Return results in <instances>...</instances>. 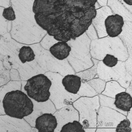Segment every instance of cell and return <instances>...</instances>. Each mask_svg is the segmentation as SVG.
<instances>
[{
    "mask_svg": "<svg viewBox=\"0 0 132 132\" xmlns=\"http://www.w3.org/2000/svg\"><path fill=\"white\" fill-rule=\"evenodd\" d=\"M97 0H35L37 24L56 40H75L87 30L96 17Z\"/></svg>",
    "mask_w": 132,
    "mask_h": 132,
    "instance_id": "obj_1",
    "label": "cell"
},
{
    "mask_svg": "<svg viewBox=\"0 0 132 132\" xmlns=\"http://www.w3.org/2000/svg\"><path fill=\"white\" fill-rule=\"evenodd\" d=\"M126 117L115 110L104 106L100 107L97 112V128H116L120 121Z\"/></svg>",
    "mask_w": 132,
    "mask_h": 132,
    "instance_id": "obj_5",
    "label": "cell"
},
{
    "mask_svg": "<svg viewBox=\"0 0 132 132\" xmlns=\"http://www.w3.org/2000/svg\"><path fill=\"white\" fill-rule=\"evenodd\" d=\"M60 131L85 132L80 122L76 120H73L72 122H69L64 125Z\"/></svg>",
    "mask_w": 132,
    "mask_h": 132,
    "instance_id": "obj_16",
    "label": "cell"
},
{
    "mask_svg": "<svg viewBox=\"0 0 132 132\" xmlns=\"http://www.w3.org/2000/svg\"><path fill=\"white\" fill-rule=\"evenodd\" d=\"M124 24L123 18L118 14L109 15L104 21L106 33L111 37H116L121 33Z\"/></svg>",
    "mask_w": 132,
    "mask_h": 132,
    "instance_id": "obj_6",
    "label": "cell"
},
{
    "mask_svg": "<svg viewBox=\"0 0 132 132\" xmlns=\"http://www.w3.org/2000/svg\"><path fill=\"white\" fill-rule=\"evenodd\" d=\"M2 16L5 19L9 21H14L16 18L15 12L11 6L4 9Z\"/></svg>",
    "mask_w": 132,
    "mask_h": 132,
    "instance_id": "obj_21",
    "label": "cell"
},
{
    "mask_svg": "<svg viewBox=\"0 0 132 132\" xmlns=\"http://www.w3.org/2000/svg\"><path fill=\"white\" fill-rule=\"evenodd\" d=\"M80 99L79 122L85 132H95L97 112L100 107L99 96L96 95L92 97H84Z\"/></svg>",
    "mask_w": 132,
    "mask_h": 132,
    "instance_id": "obj_3",
    "label": "cell"
},
{
    "mask_svg": "<svg viewBox=\"0 0 132 132\" xmlns=\"http://www.w3.org/2000/svg\"><path fill=\"white\" fill-rule=\"evenodd\" d=\"M81 78L73 75H68L62 79V83L68 92L76 94L79 91L81 84Z\"/></svg>",
    "mask_w": 132,
    "mask_h": 132,
    "instance_id": "obj_9",
    "label": "cell"
},
{
    "mask_svg": "<svg viewBox=\"0 0 132 132\" xmlns=\"http://www.w3.org/2000/svg\"><path fill=\"white\" fill-rule=\"evenodd\" d=\"M22 119L0 115V132L23 131Z\"/></svg>",
    "mask_w": 132,
    "mask_h": 132,
    "instance_id": "obj_8",
    "label": "cell"
},
{
    "mask_svg": "<svg viewBox=\"0 0 132 132\" xmlns=\"http://www.w3.org/2000/svg\"><path fill=\"white\" fill-rule=\"evenodd\" d=\"M6 114L22 119L32 113L34 104L26 94L20 90H12L5 95L2 102Z\"/></svg>",
    "mask_w": 132,
    "mask_h": 132,
    "instance_id": "obj_2",
    "label": "cell"
},
{
    "mask_svg": "<svg viewBox=\"0 0 132 132\" xmlns=\"http://www.w3.org/2000/svg\"><path fill=\"white\" fill-rule=\"evenodd\" d=\"M124 2L127 4L131 5H132V0H123Z\"/></svg>",
    "mask_w": 132,
    "mask_h": 132,
    "instance_id": "obj_26",
    "label": "cell"
},
{
    "mask_svg": "<svg viewBox=\"0 0 132 132\" xmlns=\"http://www.w3.org/2000/svg\"><path fill=\"white\" fill-rule=\"evenodd\" d=\"M126 90L117 81H112L106 84L105 89L101 93L106 96L114 98L117 94L125 92Z\"/></svg>",
    "mask_w": 132,
    "mask_h": 132,
    "instance_id": "obj_13",
    "label": "cell"
},
{
    "mask_svg": "<svg viewBox=\"0 0 132 132\" xmlns=\"http://www.w3.org/2000/svg\"><path fill=\"white\" fill-rule=\"evenodd\" d=\"M126 116H127L126 118L130 121L132 125V108L129 111L127 112V114Z\"/></svg>",
    "mask_w": 132,
    "mask_h": 132,
    "instance_id": "obj_24",
    "label": "cell"
},
{
    "mask_svg": "<svg viewBox=\"0 0 132 132\" xmlns=\"http://www.w3.org/2000/svg\"><path fill=\"white\" fill-rule=\"evenodd\" d=\"M21 84L18 81H10L0 87V115L5 114L3 105V101L5 94L12 90H21Z\"/></svg>",
    "mask_w": 132,
    "mask_h": 132,
    "instance_id": "obj_12",
    "label": "cell"
},
{
    "mask_svg": "<svg viewBox=\"0 0 132 132\" xmlns=\"http://www.w3.org/2000/svg\"><path fill=\"white\" fill-rule=\"evenodd\" d=\"M19 53L18 57L23 64L26 62H31L35 59V55L33 50L29 46H22L19 49Z\"/></svg>",
    "mask_w": 132,
    "mask_h": 132,
    "instance_id": "obj_14",
    "label": "cell"
},
{
    "mask_svg": "<svg viewBox=\"0 0 132 132\" xmlns=\"http://www.w3.org/2000/svg\"><path fill=\"white\" fill-rule=\"evenodd\" d=\"M118 59L113 55L107 54L102 60L103 63L110 67L115 66L117 64Z\"/></svg>",
    "mask_w": 132,
    "mask_h": 132,
    "instance_id": "obj_20",
    "label": "cell"
},
{
    "mask_svg": "<svg viewBox=\"0 0 132 132\" xmlns=\"http://www.w3.org/2000/svg\"><path fill=\"white\" fill-rule=\"evenodd\" d=\"M57 125L55 116L50 113H45L38 117L35 127L39 132H54Z\"/></svg>",
    "mask_w": 132,
    "mask_h": 132,
    "instance_id": "obj_7",
    "label": "cell"
},
{
    "mask_svg": "<svg viewBox=\"0 0 132 132\" xmlns=\"http://www.w3.org/2000/svg\"><path fill=\"white\" fill-rule=\"evenodd\" d=\"M52 84L47 76L40 74L28 79L24 89L28 97L38 102H43L49 98V90Z\"/></svg>",
    "mask_w": 132,
    "mask_h": 132,
    "instance_id": "obj_4",
    "label": "cell"
},
{
    "mask_svg": "<svg viewBox=\"0 0 132 132\" xmlns=\"http://www.w3.org/2000/svg\"><path fill=\"white\" fill-rule=\"evenodd\" d=\"M10 80L9 72L0 71V87L6 84Z\"/></svg>",
    "mask_w": 132,
    "mask_h": 132,
    "instance_id": "obj_22",
    "label": "cell"
},
{
    "mask_svg": "<svg viewBox=\"0 0 132 132\" xmlns=\"http://www.w3.org/2000/svg\"><path fill=\"white\" fill-rule=\"evenodd\" d=\"M100 105L101 106L108 107L118 111L126 116L127 112L124 111L117 108L114 104L115 98L106 96L103 94L98 95Z\"/></svg>",
    "mask_w": 132,
    "mask_h": 132,
    "instance_id": "obj_15",
    "label": "cell"
},
{
    "mask_svg": "<svg viewBox=\"0 0 132 132\" xmlns=\"http://www.w3.org/2000/svg\"><path fill=\"white\" fill-rule=\"evenodd\" d=\"M81 96L92 97L97 95L96 92L87 82L81 81L79 91Z\"/></svg>",
    "mask_w": 132,
    "mask_h": 132,
    "instance_id": "obj_17",
    "label": "cell"
},
{
    "mask_svg": "<svg viewBox=\"0 0 132 132\" xmlns=\"http://www.w3.org/2000/svg\"><path fill=\"white\" fill-rule=\"evenodd\" d=\"M114 98V104L118 109L128 112L132 108V96L125 92L117 94Z\"/></svg>",
    "mask_w": 132,
    "mask_h": 132,
    "instance_id": "obj_11",
    "label": "cell"
},
{
    "mask_svg": "<svg viewBox=\"0 0 132 132\" xmlns=\"http://www.w3.org/2000/svg\"><path fill=\"white\" fill-rule=\"evenodd\" d=\"M132 83L131 81L129 86L126 90L125 92L130 94L132 97Z\"/></svg>",
    "mask_w": 132,
    "mask_h": 132,
    "instance_id": "obj_25",
    "label": "cell"
},
{
    "mask_svg": "<svg viewBox=\"0 0 132 132\" xmlns=\"http://www.w3.org/2000/svg\"><path fill=\"white\" fill-rule=\"evenodd\" d=\"M116 128H97L96 132H116Z\"/></svg>",
    "mask_w": 132,
    "mask_h": 132,
    "instance_id": "obj_23",
    "label": "cell"
},
{
    "mask_svg": "<svg viewBox=\"0 0 132 132\" xmlns=\"http://www.w3.org/2000/svg\"><path fill=\"white\" fill-rule=\"evenodd\" d=\"M132 125L130 121L127 118L121 121L116 128L117 132H131Z\"/></svg>",
    "mask_w": 132,
    "mask_h": 132,
    "instance_id": "obj_19",
    "label": "cell"
},
{
    "mask_svg": "<svg viewBox=\"0 0 132 132\" xmlns=\"http://www.w3.org/2000/svg\"><path fill=\"white\" fill-rule=\"evenodd\" d=\"M49 50L54 57L61 60L68 56L71 51V48L66 42L59 41L51 46Z\"/></svg>",
    "mask_w": 132,
    "mask_h": 132,
    "instance_id": "obj_10",
    "label": "cell"
},
{
    "mask_svg": "<svg viewBox=\"0 0 132 132\" xmlns=\"http://www.w3.org/2000/svg\"><path fill=\"white\" fill-rule=\"evenodd\" d=\"M87 82L98 94H101L104 90L106 84L104 81L98 79H94Z\"/></svg>",
    "mask_w": 132,
    "mask_h": 132,
    "instance_id": "obj_18",
    "label": "cell"
}]
</instances>
